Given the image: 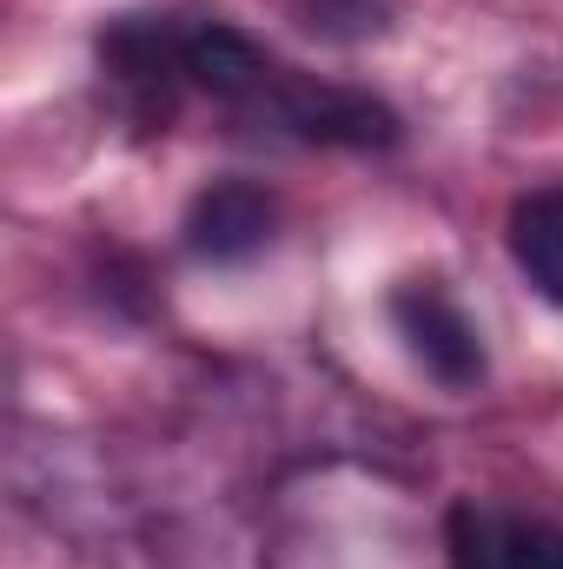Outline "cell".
Returning a JSON list of instances; mask_svg holds the SVG:
<instances>
[{
    "instance_id": "obj_1",
    "label": "cell",
    "mask_w": 563,
    "mask_h": 569,
    "mask_svg": "<svg viewBox=\"0 0 563 569\" xmlns=\"http://www.w3.org/2000/svg\"><path fill=\"white\" fill-rule=\"evenodd\" d=\"M392 318H398L412 358H418L444 391H471V385L484 378V338H477V325L464 318V305H457L437 279L398 284V291H392Z\"/></svg>"
},
{
    "instance_id": "obj_2",
    "label": "cell",
    "mask_w": 563,
    "mask_h": 569,
    "mask_svg": "<svg viewBox=\"0 0 563 569\" xmlns=\"http://www.w3.org/2000/svg\"><path fill=\"white\" fill-rule=\"evenodd\" d=\"M100 67L120 80V93L134 100V120L152 133L159 120H172V80L186 73V33H172L152 13H127L100 33Z\"/></svg>"
},
{
    "instance_id": "obj_3",
    "label": "cell",
    "mask_w": 563,
    "mask_h": 569,
    "mask_svg": "<svg viewBox=\"0 0 563 569\" xmlns=\"http://www.w3.org/2000/svg\"><path fill=\"white\" fill-rule=\"evenodd\" d=\"M279 120L298 140L318 146H352V152H385L398 146V113L358 87H318V80H292L279 93Z\"/></svg>"
},
{
    "instance_id": "obj_4",
    "label": "cell",
    "mask_w": 563,
    "mask_h": 569,
    "mask_svg": "<svg viewBox=\"0 0 563 569\" xmlns=\"http://www.w3.org/2000/svg\"><path fill=\"white\" fill-rule=\"evenodd\" d=\"M273 226H279V212H273V199H266L253 179H219V186H206V192L192 199V212H186V246H192L199 259H253V252L273 239Z\"/></svg>"
},
{
    "instance_id": "obj_5",
    "label": "cell",
    "mask_w": 563,
    "mask_h": 569,
    "mask_svg": "<svg viewBox=\"0 0 563 569\" xmlns=\"http://www.w3.org/2000/svg\"><path fill=\"white\" fill-rule=\"evenodd\" d=\"M186 80L206 87L213 100H253V93H273V60L259 53L253 33L239 27H192L186 33Z\"/></svg>"
},
{
    "instance_id": "obj_6",
    "label": "cell",
    "mask_w": 563,
    "mask_h": 569,
    "mask_svg": "<svg viewBox=\"0 0 563 569\" xmlns=\"http://www.w3.org/2000/svg\"><path fill=\"white\" fill-rule=\"evenodd\" d=\"M511 259L531 279V291L563 305V186L524 192L511 206Z\"/></svg>"
},
{
    "instance_id": "obj_7",
    "label": "cell",
    "mask_w": 563,
    "mask_h": 569,
    "mask_svg": "<svg viewBox=\"0 0 563 569\" xmlns=\"http://www.w3.org/2000/svg\"><path fill=\"white\" fill-rule=\"evenodd\" d=\"M292 20L312 40L365 47V40H385L398 27V0H292Z\"/></svg>"
},
{
    "instance_id": "obj_8",
    "label": "cell",
    "mask_w": 563,
    "mask_h": 569,
    "mask_svg": "<svg viewBox=\"0 0 563 569\" xmlns=\"http://www.w3.org/2000/svg\"><path fill=\"white\" fill-rule=\"evenodd\" d=\"M504 569H563V530L551 523H497Z\"/></svg>"
},
{
    "instance_id": "obj_9",
    "label": "cell",
    "mask_w": 563,
    "mask_h": 569,
    "mask_svg": "<svg viewBox=\"0 0 563 569\" xmlns=\"http://www.w3.org/2000/svg\"><path fill=\"white\" fill-rule=\"evenodd\" d=\"M451 569H504L497 557V523L471 503L451 510Z\"/></svg>"
}]
</instances>
